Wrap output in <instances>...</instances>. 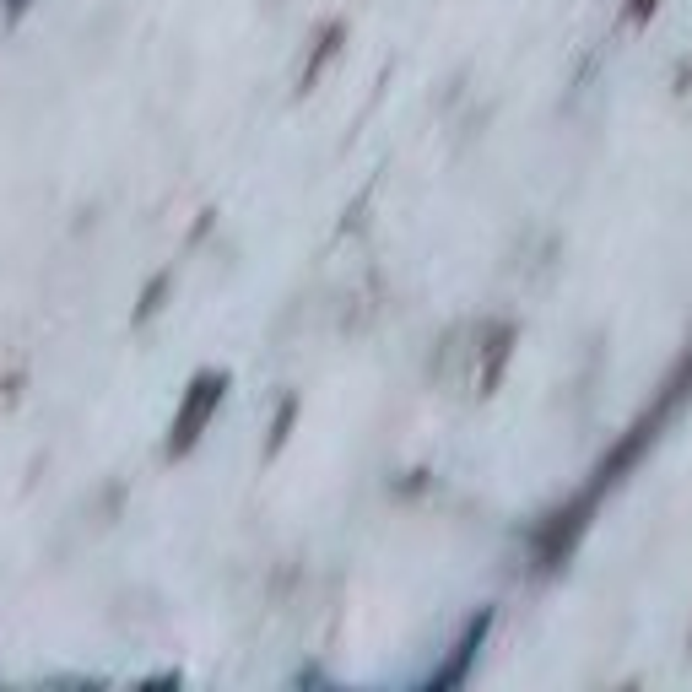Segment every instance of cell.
Listing matches in <instances>:
<instances>
[{
	"mask_svg": "<svg viewBox=\"0 0 692 692\" xmlns=\"http://www.w3.org/2000/svg\"><path fill=\"white\" fill-rule=\"evenodd\" d=\"M217 395H222V379H206V384H201V395H195V406L184 411L179 444H190V438H195V428H201V422H206V406H217Z\"/></svg>",
	"mask_w": 692,
	"mask_h": 692,
	"instance_id": "cell-1",
	"label": "cell"
}]
</instances>
